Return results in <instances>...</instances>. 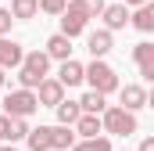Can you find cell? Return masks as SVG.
Instances as JSON below:
<instances>
[{"label": "cell", "mask_w": 154, "mask_h": 151, "mask_svg": "<svg viewBox=\"0 0 154 151\" xmlns=\"http://www.w3.org/2000/svg\"><path fill=\"white\" fill-rule=\"evenodd\" d=\"M147 108H154V86H151V94H147Z\"/></svg>", "instance_id": "28"}, {"label": "cell", "mask_w": 154, "mask_h": 151, "mask_svg": "<svg viewBox=\"0 0 154 151\" xmlns=\"http://www.w3.org/2000/svg\"><path fill=\"white\" fill-rule=\"evenodd\" d=\"M65 7H68V0H39V11H47V14H65Z\"/></svg>", "instance_id": "23"}, {"label": "cell", "mask_w": 154, "mask_h": 151, "mask_svg": "<svg viewBox=\"0 0 154 151\" xmlns=\"http://www.w3.org/2000/svg\"><path fill=\"white\" fill-rule=\"evenodd\" d=\"M39 11V0H11V14L14 18H32Z\"/></svg>", "instance_id": "20"}, {"label": "cell", "mask_w": 154, "mask_h": 151, "mask_svg": "<svg viewBox=\"0 0 154 151\" xmlns=\"http://www.w3.org/2000/svg\"><path fill=\"white\" fill-rule=\"evenodd\" d=\"M11 22H14V14H11L7 7H0V36H7V33H11Z\"/></svg>", "instance_id": "25"}, {"label": "cell", "mask_w": 154, "mask_h": 151, "mask_svg": "<svg viewBox=\"0 0 154 151\" xmlns=\"http://www.w3.org/2000/svg\"><path fill=\"white\" fill-rule=\"evenodd\" d=\"M86 47H90V54H93V58H104V54L111 50V29H97V33H90Z\"/></svg>", "instance_id": "13"}, {"label": "cell", "mask_w": 154, "mask_h": 151, "mask_svg": "<svg viewBox=\"0 0 154 151\" xmlns=\"http://www.w3.org/2000/svg\"><path fill=\"white\" fill-rule=\"evenodd\" d=\"M140 151H154V137H147V140L140 144Z\"/></svg>", "instance_id": "27"}, {"label": "cell", "mask_w": 154, "mask_h": 151, "mask_svg": "<svg viewBox=\"0 0 154 151\" xmlns=\"http://www.w3.org/2000/svg\"><path fill=\"white\" fill-rule=\"evenodd\" d=\"M104 130V119H97V112H82L75 122V133H82V137H97Z\"/></svg>", "instance_id": "15"}, {"label": "cell", "mask_w": 154, "mask_h": 151, "mask_svg": "<svg viewBox=\"0 0 154 151\" xmlns=\"http://www.w3.org/2000/svg\"><path fill=\"white\" fill-rule=\"evenodd\" d=\"M36 108H39V97L29 86H18V90H11V94L4 97V112L7 115H25V119H29Z\"/></svg>", "instance_id": "3"}, {"label": "cell", "mask_w": 154, "mask_h": 151, "mask_svg": "<svg viewBox=\"0 0 154 151\" xmlns=\"http://www.w3.org/2000/svg\"><path fill=\"white\" fill-rule=\"evenodd\" d=\"M72 151H111L108 137H86L82 144H72Z\"/></svg>", "instance_id": "21"}, {"label": "cell", "mask_w": 154, "mask_h": 151, "mask_svg": "<svg viewBox=\"0 0 154 151\" xmlns=\"http://www.w3.org/2000/svg\"><path fill=\"white\" fill-rule=\"evenodd\" d=\"M125 22H133V14H129V7L125 4H111V7H104V25L115 33V29H125Z\"/></svg>", "instance_id": "10"}, {"label": "cell", "mask_w": 154, "mask_h": 151, "mask_svg": "<svg viewBox=\"0 0 154 151\" xmlns=\"http://www.w3.org/2000/svg\"><path fill=\"white\" fill-rule=\"evenodd\" d=\"M133 61H136L140 76L154 83V43H136L133 47Z\"/></svg>", "instance_id": "7"}, {"label": "cell", "mask_w": 154, "mask_h": 151, "mask_svg": "<svg viewBox=\"0 0 154 151\" xmlns=\"http://www.w3.org/2000/svg\"><path fill=\"white\" fill-rule=\"evenodd\" d=\"M36 97H39V104L57 108V104L65 101V83H61V79H43V83L36 86Z\"/></svg>", "instance_id": "6"}, {"label": "cell", "mask_w": 154, "mask_h": 151, "mask_svg": "<svg viewBox=\"0 0 154 151\" xmlns=\"http://www.w3.org/2000/svg\"><path fill=\"white\" fill-rule=\"evenodd\" d=\"M25 137H29L25 115H11V144H14V140H25Z\"/></svg>", "instance_id": "22"}, {"label": "cell", "mask_w": 154, "mask_h": 151, "mask_svg": "<svg viewBox=\"0 0 154 151\" xmlns=\"http://www.w3.org/2000/svg\"><path fill=\"white\" fill-rule=\"evenodd\" d=\"M50 144L57 151H68L75 144V133H72V126H65V122H57V126H50Z\"/></svg>", "instance_id": "14"}, {"label": "cell", "mask_w": 154, "mask_h": 151, "mask_svg": "<svg viewBox=\"0 0 154 151\" xmlns=\"http://www.w3.org/2000/svg\"><path fill=\"white\" fill-rule=\"evenodd\" d=\"M79 115H82V104L79 101H61L57 104V122H65V126H75Z\"/></svg>", "instance_id": "17"}, {"label": "cell", "mask_w": 154, "mask_h": 151, "mask_svg": "<svg viewBox=\"0 0 154 151\" xmlns=\"http://www.w3.org/2000/svg\"><path fill=\"white\" fill-rule=\"evenodd\" d=\"M0 140L11 144V115H0Z\"/></svg>", "instance_id": "26"}, {"label": "cell", "mask_w": 154, "mask_h": 151, "mask_svg": "<svg viewBox=\"0 0 154 151\" xmlns=\"http://www.w3.org/2000/svg\"><path fill=\"white\" fill-rule=\"evenodd\" d=\"M133 25H136L140 33H154V0H147V4H140V7H136Z\"/></svg>", "instance_id": "16"}, {"label": "cell", "mask_w": 154, "mask_h": 151, "mask_svg": "<svg viewBox=\"0 0 154 151\" xmlns=\"http://www.w3.org/2000/svg\"><path fill=\"white\" fill-rule=\"evenodd\" d=\"M104 133H115V137H129V133H136V115L129 112V108H104Z\"/></svg>", "instance_id": "2"}, {"label": "cell", "mask_w": 154, "mask_h": 151, "mask_svg": "<svg viewBox=\"0 0 154 151\" xmlns=\"http://www.w3.org/2000/svg\"><path fill=\"white\" fill-rule=\"evenodd\" d=\"M29 148L32 151H50L54 144H50V126H39V130H29Z\"/></svg>", "instance_id": "18"}, {"label": "cell", "mask_w": 154, "mask_h": 151, "mask_svg": "<svg viewBox=\"0 0 154 151\" xmlns=\"http://www.w3.org/2000/svg\"><path fill=\"white\" fill-rule=\"evenodd\" d=\"M86 79H90V86L93 90H100V94H111V90H118V76L111 65H104L100 58H93L90 65H86Z\"/></svg>", "instance_id": "4"}, {"label": "cell", "mask_w": 154, "mask_h": 151, "mask_svg": "<svg viewBox=\"0 0 154 151\" xmlns=\"http://www.w3.org/2000/svg\"><path fill=\"white\" fill-rule=\"evenodd\" d=\"M86 22H90V14L82 11V4L75 0V4H68L65 14H61V33H65V36H79V33L86 29Z\"/></svg>", "instance_id": "5"}, {"label": "cell", "mask_w": 154, "mask_h": 151, "mask_svg": "<svg viewBox=\"0 0 154 151\" xmlns=\"http://www.w3.org/2000/svg\"><path fill=\"white\" fill-rule=\"evenodd\" d=\"M22 61H25L22 43H14V40H4V36H0V69H18Z\"/></svg>", "instance_id": "8"}, {"label": "cell", "mask_w": 154, "mask_h": 151, "mask_svg": "<svg viewBox=\"0 0 154 151\" xmlns=\"http://www.w3.org/2000/svg\"><path fill=\"white\" fill-rule=\"evenodd\" d=\"M118 97H122V108H129V112H136V108H143V104H147V90H143V86H136V83L122 86V90H118Z\"/></svg>", "instance_id": "9"}, {"label": "cell", "mask_w": 154, "mask_h": 151, "mask_svg": "<svg viewBox=\"0 0 154 151\" xmlns=\"http://www.w3.org/2000/svg\"><path fill=\"white\" fill-rule=\"evenodd\" d=\"M79 104H82V112H104V108H108V104H104V94H100V90H90V94H82V97H79Z\"/></svg>", "instance_id": "19"}, {"label": "cell", "mask_w": 154, "mask_h": 151, "mask_svg": "<svg viewBox=\"0 0 154 151\" xmlns=\"http://www.w3.org/2000/svg\"><path fill=\"white\" fill-rule=\"evenodd\" d=\"M4 72H7V69H0V86H4Z\"/></svg>", "instance_id": "31"}, {"label": "cell", "mask_w": 154, "mask_h": 151, "mask_svg": "<svg viewBox=\"0 0 154 151\" xmlns=\"http://www.w3.org/2000/svg\"><path fill=\"white\" fill-rule=\"evenodd\" d=\"M50 151H57V148H50Z\"/></svg>", "instance_id": "32"}, {"label": "cell", "mask_w": 154, "mask_h": 151, "mask_svg": "<svg viewBox=\"0 0 154 151\" xmlns=\"http://www.w3.org/2000/svg\"><path fill=\"white\" fill-rule=\"evenodd\" d=\"M47 69H50V54H47V50H32V54H25V61L18 65V83L29 86V90H36L39 83L47 79Z\"/></svg>", "instance_id": "1"}, {"label": "cell", "mask_w": 154, "mask_h": 151, "mask_svg": "<svg viewBox=\"0 0 154 151\" xmlns=\"http://www.w3.org/2000/svg\"><path fill=\"white\" fill-rule=\"evenodd\" d=\"M47 54L57 58V61H68V58H72V36H65V33L50 36L47 40Z\"/></svg>", "instance_id": "11"}, {"label": "cell", "mask_w": 154, "mask_h": 151, "mask_svg": "<svg viewBox=\"0 0 154 151\" xmlns=\"http://www.w3.org/2000/svg\"><path fill=\"white\" fill-rule=\"evenodd\" d=\"M125 4H133V7H140V4H147V0H125Z\"/></svg>", "instance_id": "29"}, {"label": "cell", "mask_w": 154, "mask_h": 151, "mask_svg": "<svg viewBox=\"0 0 154 151\" xmlns=\"http://www.w3.org/2000/svg\"><path fill=\"white\" fill-rule=\"evenodd\" d=\"M57 79H61L65 86H79V83L86 79V69H82L79 61H72V58H68V61H61V72H57Z\"/></svg>", "instance_id": "12"}, {"label": "cell", "mask_w": 154, "mask_h": 151, "mask_svg": "<svg viewBox=\"0 0 154 151\" xmlns=\"http://www.w3.org/2000/svg\"><path fill=\"white\" fill-rule=\"evenodd\" d=\"M79 4H82V11H86L90 18H97V14H104V7H108L104 0H79Z\"/></svg>", "instance_id": "24"}, {"label": "cell", "mask_w": 154, "mask_h": 151, "mask_svg": "<svg viewBox=\"0 0 154 151\" xmlns=\"http://www.w3.org/2000/svg\"><path fill=\"white\" fill-rule=\"evenodd\" d=\"M0 151H18V148H11V144H4V148H0Z\"/></svg>", "instance_id": "30"}]
</instances>
